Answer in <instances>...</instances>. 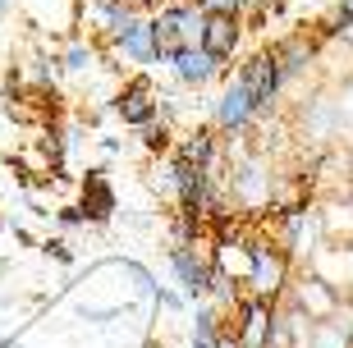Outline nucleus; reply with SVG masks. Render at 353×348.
<instances>
[{"label": "nucleus", "mask_w": 353, "mask_h": 348, "mask_svg": "<svg viewBox=\"0 0 353 348\" xmlns=\"http://www.w3.org/2000/svg\"><path fill=\"white\" fill-rule=\"evenodd\" d=\"M289 289H294V257L275 243L271 234H252V261H248L243 294L266 298V303H285Z\"/></svg>", "instance_id": "1"}, {"label": "nucleus", "mask_w": 353, "mask_h": 348, "mask_svg": "<svg viewBox=\"0 0 353 348\" xmlns=\"http://www.w3.org/2000/svg\"><path fill=\"white\" fill-rule=\"evenodd\" d=\"M275 174L266 165L262 152H234L230 147V174H225V193L234 207H243L248 216H262V207H271Z\"/></svg>", "instance_id": "2"}, {"label": "nucleus", "mask_w": 353, "mask_h": 348, "mask_svg": "<svg viewBox=\"0 0 353 348\" xmlns=\"http://www.w3.org/2000/svg\"><path fill=\"white\" fill-rule=\"evenodd\" d=\"M257 124H262V115H257V101H252L248 83L230 69V74L221 78L216 101H211V129L221 133L225 142H239V138H248Z\"/></svg>", "instance_id": "3"}, {"label": "nucleus", "mask_w": 353, "mask_h": 348, "mask_svg": "<svg viewBox=\"0 0 353 348\" xmlns=\"http://www.w3.org/2000/svg\"><path fill=\"white\" fill-rule=\"evenodd\" d=\"M234 74L248 83V92H252V101H257V115H262V119L280 110V96L289 92V83H285V69H280V60H275L271 46H252V51L234 65Z\"/></svg>", "instance_id": "4"}, {"label": "nucleus", "mask_w": 353, "mask_h": 348, "mask_svg": "<svg viewBox=\"0 0 353 348\" xmlns=\"http://www.w3.org/2000/svg\"><path fill=\"white\" fill-rule=\"evenodd\" d=\"M225 330L234 335L239 348H271L275 330H280V303H266V298L243 294L239 307L225 316Z\"/></svg>", "instance_id": "5"}, {"label": "nucleus", "mask_w": 353, "mask_h": 348, "mask_svg": "<svg viewBox=\"0 0 353 348\" xmlns=\"http://www.w3.org/2000/svg\"><path fill=\"white\" fill-rule=\"evenodd\" d=\"M271 220H275L271 238H275L280 247H285V252H289L294 261L312 257L316 243H321V234H326V220H321V211H312V207L285 211V216H271Z\"/></svg>", "instance_id": "6"}, {"label": "nucleus", "mask_w": 353, "mask_h": 348, "mask_svg": "<svg viewBox=\"0 0 353 348\" xmlns=\"http://www.w3.org/2000/svg\"><path fill=\"white\" fill-rule=\"evenodd\" d=\"M275 60H280V69H285V83L294 88V83H303V78L316 69V60H321V32H307V28H299V32H285V37L271 41Z\"/></svg>", "instance_id": "7"}, {"label": "nucleus", "mask_w": 353, "mask_h": 348, "mask_svg": "<svg viewBox=\"0 0 353 348\" xmlns=\"http://www.w3.org/2000/svg\"><path fill=\"white\" fill-rule=\"evenodd\" d=\"M157 101H161V92L152 88V78L133 74L129 83L110 96V110H115V119L124 129H147V124L157 119Z\"/></svg>", "instance_id": "8"}, {"label": "nucleus", "mask_w": 353, "mask_h": 348, "mask_svg": "<svg viewBox=\"0 0 353 348\" xmlns=\"http://www.w3.org/2000/svg\"><path fill=\"white\" fill-rule=\"evenodd\" d=\"M165 261H170V275L183 289V298L188 303H202L207 289H211V257L207 252H197V243H170Z\"/></svg>", "instance_id": "9"}, {"label": "nucleus", "mask_w": 353, "mask_h": 348, "mask_svg": "<svg viewBox=\"0 0 353 348\" xmlns=\"http://www.w3.org/2000/svg\"><path fill=\"white\" fill-rule=\"evenodd\" d=\"M243 37H248V19L243 14H207V32H202V46H207L225 69H234L243 60Z\"/></svg>", "instance_id": "10"}, {"label": "nucleus", "mask_w": 353, "mask_h": 348, "mask_svg": "<svg viewBox=\"0 0 353 348\" xmlns=\"http://www.w3.org/2000/svg\"><path fill=\"white\" fill-rule=\"evenodd\" d=\"M289 298H294L312 321H335V316L344 311V303H349V298L340 294V284H330L326 275H316V271L303 275V280L289 289Z\"/></svg>", "instance_id": "11"}, {"label": "nucleus", "mask_w": 353, "mask_h": 348, "mask_svg": "<svg viewBox=\"0 0 353 348\" xmlns=\"http://www.w3.org/2000/svg\"><path fill=\"white\" fill-rule=\"evenodd\" d=\"M165 69H170L174 83H179V88H188V92H202V88H211V83H221V78L230 74V69H225L221 60L207 51V46H188V51H179Z\"/></svg>", "instance_id": "12"}, {"label": "nucleus", "mask_w": 353, "mask_h": 348, "mask_svg": "<svg viewBox=\"0 0 353 348\" xmlns=\"http://www.w3.org/2000/svg\"><path fill=\"white\" fill-rule=\"evenodd\" d=\"M105 51L115 55V60H124L129 69H138V74H147V69H157V41H152V23H147V14L138 19L133 28H124L119 37L105 41Z\"/></svg>", "instance_id": "13"}, {"label": "nucleus", "mask_w": 353, "mask_h": 348, "mask_svg": "<svg viewBox=\"0 0 353 348\" xmlns=\"http://www.w3.org/2000/svg\"><path fill=\"white\" fill-rule=\"evenodd\" d=\"M344 105L335 96H312V101L303 105V138H312L316 147H330V142L344 133Z\"/></svg>", "instance_id": "14"}, {"label": "nucleus", "mask_w": 353, "mask_h": 348, "mask_svg": "<svg viewBox=\"0 0 353 348\" xmlns=\"http://www.w3.org/2000/svg\"><path fill=\"white\" fill-rule=\"evenodd\" d=\"M174 156H179L183 165H197V170H216L221 165V133L211 129V124H193V129L174 133Z\"/></svg>", "instance_id": "15"}, {"label": "nucleus", "mask_w": 353, "mask_h": 348, "mask_svg": "<svg viewBox=\"0 0 353 348\" xmlns=\"http://www.w3.org/2000/svg\"><path fill=\"white\" fill-rule=\"evenodd\" d=\"M88 19H92L97 41H110V37H119L124 28H133L143 14L133 10V0H88Z\"/></svg>", "instance_id": "16"}, {"label": "nucleus", "mask_w": 353, "mask_h": 348, "mask_svg": "<svg viewBox=\"0 0 353 348\" xmlns=\"http://www.w3.org/2000/svg\"><path fill=\"white\" fill-rule=\"evenodd\" d=\"M83 216H88V225H105V220L115 216V188H110V179H105V165H92L88 174H83Z\"/></svg>", "instance_id": "17"}, {"label": "nucleus", "mask_w": 353, "mask_h": 348, "mask_svg": "<svg viewBox=\"0 0 353 348\" xmlns=\"http://www.w3.org/2000/svg\"><path fill=\"white\" fill-rule=\"evenodd\" d=\"M97 65H101V41L97 37H69V46L60 51V69H65V78H88L97 74Z\"/></svg>", "instance_id": "18"}, {"label": "nucleus", "mask_w": 353, "mask_h": 348, "mask_svg": "<svg viewBox=\"0 0 353 348\" xmlns=\"http://www.w3.org/2000/svg\"><path fill=\"white\" fill-rule=\"evenodd\" d=\"M152 193L161 197V202H170L174 207V193H179V156L174 152H165V156H157V165H152Z\"/></svg>", "instance_id": "19"}, {"label": "nucleus", "mask_w": 353, "mask_h": 348, "mask_svg": "<svg viewBox=\"0 0 353 348\" xmlns=\"http://www.w3.org/2000/svg\"><path fill=\"white\" fill-rule=\"evenodd\" d=\"M307 348H353V325H349V316L340 311L335 321H316Z\"/></svg>", "instance_id": "20"}, {"label": "nucleus", "mask_w": 353, "mask_h": 348, "mask_svg": "<svg viewBox=\"0 0 353 348\" xmlns=\"http://www.w3.org/2000/svg\"><path fill=\"white\" fill-rule=\"evenodd\" d=\"M138 138H143V147L152 156H165L174 147V129H170V124H161V119H152L147 129H138Z\"/></svg>", "instance_id": "21"}, {"label": "nucleus", "mask_w": 353, "mask_h": 348, "mask_svg": "<svg viewBox=\"0 0 353 348\" xmlns=\"http://www.w3.org/2000/svg\"><path fill=\"white\" fill-rule=\"evenodd\" d=\"M353 32V0H340L326 19V37H349Z\"/></svg>", "instance_id": "22"}, {"label": "nucleus", "mask_w": 353, "mask_h": 348, "mask_svg": "<svg viewBox=\"0 0 353 348\" xmlns=\"http://www.w3.org/2000/svg\"><path fill=\"white\" fill-rule=\"evenodd\" d=\"M197 5H202L207 14H243V19H248L257 0H197Z\"/></svg>", "instance_id": "23"}, {"label": "nucleus", "mask_w": 353, "mask_h": 348, "mask_svg": "<svg viewBox=\"0 0 353 348\" xmlns=\"http://www.w3.org/2000/svg\"><path fill=\"white\" fill-rule=\"evenodd\" d=\"M41 252H46V257H55L60 266H74V252H69V238H46V243H41Z\"/></svg>", "instance_id": "24"}, {"label": "nucleus", "mask_w": 353, "mask_h": 348, "mask_svg": "<svg viewBox=\"0 0 353 348\" xmlns=\"http://www.w3.org/2000/svg\"><path fill=\"white\" fill-rule=\"evenodd\" d=\"M55 220H60L65 229H88V216H83V207H55Z\"/></svg>", "instance_id": "25"}, {"label": "nucleus", "mask_w": 353, "mask_h": 348, "mask_svg": "<svg viewBox=\"0 0 353 348\" xmlns=\"http://www.w3.org/2000/svg\"><path fill=\"white\" fill-rule=\"evenodd\" d=\"M157 303H161V307H170V311L188 307V298H183V294H170V289H157Z\"/></svg>", "instance_id": "26"}, {"label": "nucleus", "mask_w": 353, "mask_h": 348, "mask_svg": "<svg viewBox=\"0 0 353 348\" xmlns=\"http://www.w3.org/2000/svg\"><path fill=\"white\" fill-rule=\"evenodd\" d=\"M10 10H14V0H0V23L10 19Z\"/></svg>", "instance_id": "27"}, {"label": "nucleus", "mask_w": 353, "mask_h": 348, "mask_svg": "<svg viewBox=\"0 0 353 348\" xmlns=\"http://www.w3.org/2000/svg\"><path fill=\"white\" fill-rule=\"evenodd\" d=\"M0 348H28V344H14V339H0Z\"/></svg>", "instance_id": "28"}, {"label": "nucleus", "mask_w": 353, "mask_h": 348, "mask_svg": "<svg viewBox=\"0 0 353 348\" xmlns=\"http://www.w3.org/2000/svg\"><path fill=\"white\" fill-rule=\"evenodd\" d=\"M147 348H165V344H147Z\"/></svg>", "instance_id": "29"}, {"label": "nucleus", "mask_w": 353, "mask_h": 348, "mask_svg": "<svg viewBox=\"0 0 353 348\" xmlns=\"http://www.w3.org/2000/svg\"><path fill=\"white\" fill-rule=\"evenodd\" d=\"M344 41H349V46H353V32H349V37H344Z\"/></svg>", "instance_id": "30"}, {"label": "nucleus", "mask_w": 353, "mask_h": 348, "mask_svg": "<svg viewBox=\"0 0 353 348\" xmlns=\"http://www.w3.org/2000/svg\"><path fill=\"white\" fill-rule=\"evenodd\" d=\"M0 275H5V261H0Z\"/></svg>", "instance_id": "31"}, {"label": "nucleus", "mask_w": 353, "mask_h": 348, "mask_svg": "<svg viewBox=\"0 0 353 348\" xmlns=\"http://www.w3.org/2000/svg\"><path fill=\"white\" fill-rule=\"evenodd\" d=\"M0 229H5V220H0Z\"/></svg>", "instance_id": "32"}]
</instances>
